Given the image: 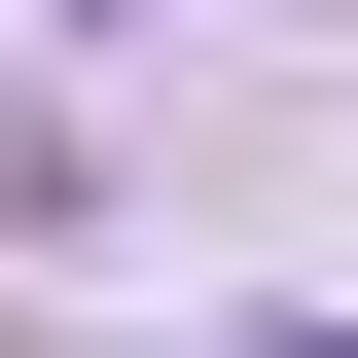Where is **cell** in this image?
Segmentation results:
<instances>
[{
	"label": "cell",
	"mask_w": 358,
	"mask_h": 358,
	"mask_svg": "<svg viewBox=\"0 0 358 358\" xmlns=\"http://www.w3.org/2000/svg\"><path fill=\"white\" fill-rule=\"evenodd\" d=\"M179 358H358V322H179Z\"/></svg>",
	"instance_id": "obj_1"
}]
</instances>
